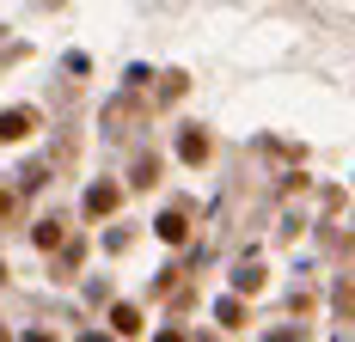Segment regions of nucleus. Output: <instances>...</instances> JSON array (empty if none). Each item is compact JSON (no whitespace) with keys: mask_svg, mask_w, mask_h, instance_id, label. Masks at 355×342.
Wrapping results in <instances>:
<instances>
[{"mask_svg":"<svg viewBox=\"0 0 355 342\" xmlns=\"http://www.w3.org/2000/svg\"><path fill=\"white\" fill-rule=\"evenodd\" d=\"M159 342H184V336H178V330H166V336H159Z\"/></svg>","mask_w":355,"mask_h":342,"instance_id":"0eeeda50","label":"nucleus"},{"mask_svg":"<svg viewBox=\"0 0 355 342\" xmlns=\"http://www.w3.org/2000/svg\"><path fill=\"white\" fill-rule=\"evenodd\" d=\"M25 342H55V336H43V330H37V336H25Z\"/></svg>","mask_w":355,"mask_h":342,"instance_id":"6e6552de","label":"nucleus"},{"mask_svg":"<svg viewBox=\"0 0 355 342\" xmlns=\"http://www.w3.org/2000/svg\"><path fill=\"white\" fill-rule=\"evenodd\" d=\"M80 342H110V336H80Z\"/></svg>","mask_w":355,"mask_h":342,"instance_id":"1a4fd4ad","label":"nucleus"},{"mask_svg":"<svg viewBox=\"0 0 355 342\" xmlns=\"http://www.w3.org/2000/svg\"><path fill=\"white\" fill-rule=\"evenodd\" d=\"M37 244H43V251H55V244H62V226H55V220H43V226H37Z\"/></svg>","mask_w":355,"mask_h":342,"instance_id":"423d86ee","label":"nucleus"},{"mask_svg":"<svg viewBox=\"0 0 355 342\" xmlns=\"http://www.w3.org/2000/svg\"><path fill=\"white\" fill-rule=\"evenodd\" d=\"M159 239H166V244L184 239V214H166V220H159Z\"/></svg>","mask_w":355,"mask_h":342,"instance_id":"39448f33","label":"nucleus"},{"mask_svg":"<svg viewBox=\"0 0 355 342\" xmlns=\"http://www.w3.org/2000/svg\"><path fill=\"white\" fill-rule=\"evenodd\" d=\"M110 324H116V336H135V330H141V312H135V306H116V312H110Z\"/></svg>","mask_w":355,"mask_h":342,"instance_id":"7ed1b4c3","label":"nucleus"},{"mask_svg":"<svg viewBox=\"0 0 355 342\" xmlns=\"http://www.w3.org/2000/svg\"><path fill=\"white\" fill-rule=\"evenodd\" d=\"M31 123H37L31 110H6V116H0V141H25V135H31Z\"/></svg>","mask_w":355,"mask_h":342,"instance_id":"f257e3e1","label":"nucleus"},{"mask_svg":"<svg viewBox=\"0 0 355 342\" xmlns=\"http://www.w3.org/2000/svg\"><path fill=\"white\" fill-rule=\"evenodd\" d=\"M202 153H209V135H196V129H190V135H184V159H190V165H196V159H202Z\"/></svg>","mask_w":355,"mask_h":342,"instance_id":"20e7f679","label":"nucleus"},{"mask_svg":"<svg viewBox=\"0 0 355 342\" xmlns=\"http://www.w3.org/2000/svg\"><path fill=\"white\" fill-rule=\"evenodd\" d=\"M86 208H92V214H110V208H116V190H110V183H92V190H86Z\"/></svg>","mask_w":355,"mask_h":342,"instance_id":"f03ea898","label":"nucleus"}]
</instances>
